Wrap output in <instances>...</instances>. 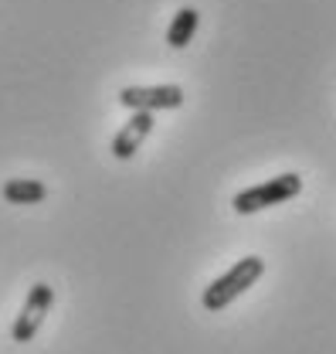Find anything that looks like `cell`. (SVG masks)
<instances>
[{
  "instance_id": "5",
  "label": "cell",
  "mask_w": 336,
  "mask_h": 354,
  "mask_svg": "<svg viewBox=\"0 0 336 354\" xmlns=\"http://www.w3.org/2000/svg\"><path fill=\"white\" fill-rule=\"evenodd\" d=\"M153 133V113H132L126 123H123V130L112 136V157L116 160H129V157H136V150L143 147V140Z\"/></svg>"
},
{
  "instance_id": "4",
  "label": "cell",
  "mask_w": 336,
  "mask_h": 354,
  "mask_svg": "<svg viewBox=\"0 0 336 354\" xmlns=\"http://www.w3.org/2000/svg\"><path fill=\"white\" fill-rule=\"evenodd\" d=\"M119 102L132 113H157V109H180L184 88L180 86H126L119 88Z\"/></svg>"
},
{
  "instance_id": "3",
  "label": "cell",
  "mask_w": 336,
  "mask_h": 354,
  "mask_svg": "<svg viewBox=\"0 0 336 354\" xmlns=\"http://www.w3.org/2000/svg\"><path fill=\"white\" fill-rule=\"evenodd\" d=\"M51 304H55L51 283H34V286L28 290V297H24L21 313H17L14 324H10V337H14L17 344L34 341V334L41 330V324H44V317H48V310H51Z\"/></svg>"
},
{
  "instance_id": "6",
  "label": "cell",
  "mask_w": 336,
  "mask_h": 354,
  "mask_svg": "<svg viewBox=\"0 0 336 354\" xmlns=\"http://www.w3.org/2000/svg\"><path fill=\"white\" fill-rule=\"evenodd\" d=\"M0 194L10 205H41L48 198V187L41 180H34V177H10V180H3Z\"/></svg>"
},
{
  "instance_id": "2",
  "label": "cell",
  "mask_w": 336,
  "mask_h": 354,
  "mask_svg": "<svg viewBox=\"0 0 336 354\" xmlns=\"http://www.w3.org/2000/svg\"><path fill=\"white\" fill-rule=\"evenodd\" d=\"M299 191H302V177L289 171V174H279V177H272V180H265V184H255V187L238 191L235 201H231V208H235L238 215H255V212H261V208L293 201Z\"/></svg>"
},
{
  "instance_id": "1",
  "label": "cell",
  "mask_w": 336,
  "mask_h": 354,
  "mask_svg": "<svg viewBox=\"0 0 336 354\" xmlns=\"http://www.w3.org/2000/svg\"><path fill=\"white\" fill-rule=\"evenodd\" d=\"M261 272H265V259H258V256L238 259L224 276H217L210 286H204V297H201L204 310H208V313H217V310L231 307L245 290H252L255 283L261 279Z\"/></svg>"
},
{
  "instance_id": "7",
  "label": "cell",
  "mask_w": 336,
  "mask_h": 354,
  "mask_svg": "<svg viewBox=\"0 0 336 354\" xmlns=\"http://www.w3.org/2000/svg\"><path fill=\"white\" fill-rule=\"evenodd\" d=\"M197 24H201V14H197V7H180V10L173 14L170 28H167V44H170V48H187V44L194 41V31H197Z\"/></svg>"
}]
</instances>
